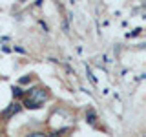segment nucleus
Returning <instances> with one entry per match:
<instances>
[{
  "label": "nucleus",
  "mask_w": 146,
  "mask_h": 137,
  "mask_svg": "<svg viewBox=\"0 0 146 137\" xmlns=\"http://www.w3.org/2000/svg\"><path fill=\"white\" fill-rule=\"evenodd\" d=\"M48 137H62V130H53L49 132V134H46Z\"/></svg>",
  "instance_id": "nucleus-7"
},
{
  "label": "nucleus",
  "mask_w": 146,
  "mask_h": 137,
  "mask_svg": "<svg viewBox=\"0 0 146 137\" xmlns=\"http://www.w3.org/2000/svg\"><path fill=\"white\" fill-rule=\"evenodd\" d=\"M20 108H22V106H20L18 102H13L11 106H9V108H6V112L2 113V119H9L11 115H15V113H18V112H20Z\"/></svg>",
  "instance_id": "nucleus-2"
},
{
  "label": "nucleus",
  "mask_w": 146,
  "mask_h": 137,
  "mask_svg": "<svg viewBox=\"0 0 146 137\" xmlns=\"http://www.w3.org/2000/svg\"><path fill=\"white\" fill-rule=\"evenodd\" d=\"M24 106H26V108H29V110H36V108H40V106H36V104H35L31 99H27V97H24Z\"/></svg>",
  "instance_id": "nucleus-5"
},
{
  "label": "nucleus",
  "mask_w": 146,
  "mask_h": 137,
  "mask_svg": "<svg viewBox=\"0 0 146 137\" xmlns=\"http://www.w3.org/2000/svg\"><path fill=\"white\" fill-rule=\"evenodd\" d=\"M13 97H15L17 100L18 99H24V90H22L20 86H13Z\"/></svg>",
  "instance_id": "nucleus-4"
},
{
  "label": "nucleus",
  "mask_w": 146,
  "mask_h": 137,
  "mask_svg": "<svg viewBox=\"0 0 146 137\" xmlns=\"http://www.w3.org/2000/svg\"><path fill=\"white\" fill-rule=\"evenodd\" d=\"M86 121H88L90 124H95V122H97V113H95L93 110H88V112H86Z\"/></svg>",
  "instance_id": "nucleus-3"
},
{
  "label": "nucleus",
  "mask_w": 146,
  "mask_h": 137,
  "mask_svg": "<svg viewBox=\"0 0 146 137\" xmlns=\"http://www.w3.org/2000/svg\"><path fill=\"white\" fill-rule=\"evenodd\" d=\"M29 80H31V75H29V77H22V79L18 80V82H20V84H27Z\"/></svg>",
  "instance_id": "nucleus-8"
},
{
  "label": "nucleus",
  "mask_w": 146,
  "mask_h": 137,
  "mask_svg": "<svg viewBox=\"0 0 146 137\" xmlns=\"http://www.w3.org/2000/svg\"><path fill=\"white\" fill-rule=\"evenodd\" d=\"M48 97H49L48 90H46V88H38V86H35V88H31L29 97H27V99H31V100H33V102L36 104V106H42L46 100H48Z\"/></svg>",
  "instance_id": "nucleus-1"
},
{
  "label": "nucleus",
  "mask_w": 146,
  "mask_h": 137,
  "mask_svg": "<svg viewBox=\"0 0 146 137\" xmlns=\"http://www.w3.org/2000/svg\"><path fill=\"white\" fill-rule=\"evenodd\" d=\"M26 137H48V135H46V132L36 130V132H31V134H27Z\"/></svg>",
  "instance_id": "nucleus-6"
}]
</instances>
